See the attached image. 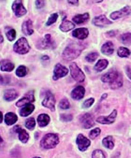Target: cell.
Wrapping results in <instances>:
<instances>
[{
    "instance_id": "6da1fadb",
    "label": "cell",
    "mask_w": 131,
    "mask_h": 158,
    "mask_svg": "<svg viewBox=\"0 0 131 158\" xmlns=\"http://www.w3.org/2000/svg\"><path fill=\"white\" fill-rule=\"evenodd\" d=\"M82 49H83V46L80 44H76V43H72L64 50L63 58L67 61L73 60L81 54Z\"/></svg>"
},
{
    "instance_id": "7a4b0ae2",
    "label": "cell",
    "mask_w": 131,
    "mask_h": 158,
    "mask_svg": "<svg viewBox=\"0 0 131 158\" xmlns=\"http://www.w3.org/2000/svg\"><path fill=\"white\" fill-rule=\"evenodd\" d=\"M59 143V138L56 134L49 133L43 137L40 145L44 149H53Z\"/></svg>"
},
{
    "instance_id": "3957f363",
    "label": "cell",
    "mask_w": 131,
    "mask_h": 158,
    "mask_svg": "<svg viewBox=\"0 0 131 158\" xmlns=\"http://www.w3.org/2000/svg\"><path fill=\"white\" fill-rule=\"evenodd\" d=\"M13 50L20 54H24L29 52L30 46L27 42V40L24 38H21L13 46Z\"/></svg>"
},
{
    "instance_id": "277c9868",
    "label": "cell",
    "mask_w": 131,
    "mask_h": 158,
    "mask_svg": "<svg viewBox=\"0 0 131 158\" xmlns=\"http://www.w3.org/2000/svg\"><path fill=\"white\" fill-rule=\"evenodd\" d=\"M70 74H71V77L77 81H83L84 79H85V76L83 74V72L79 69V67L75 64V63H72L70 67Z\"/></svg>"
},
{
    "instance_id": "5b68a950",
    "label": "cell",
    "mask_w": 131,
    "mask_h": 158,
    "mask_svg": "<svg viewBox=\"0 0 131 158\" xmlns=\"http://www.w3.org/2000/svg\"><path fill=\"white\" fill-rule=\"evenodd\" d=\"M42 105L44 107L50 109L51 110H55V98H54V96L51 92H47L45 98L42 101Z\"/></svg>"
},
{
    "instance_id": "8992f818",
    "label": "cell",
    "mask_w": 131,
    "mask_h": 158,
    "mask_svg": "<svg viewBox=\"0 0 131 158\" xmlns=\"http://www.w3.org/2000/svg\"><path fill=\"white\" fill-rule=\"evenodd\" d=\"M12 10L14 11L17 17H22L26 14V9L23 7L22 0H15L14 3L12 4Z\"/></svg>"
},
{
    "instance_id": "52a82bcc",
    "label": "cell",
    "mask_w": 131,
    "mask_h": 158,
    "mask_svg": "<svg viewBox=\"0 0 131 158\" xmlns=\"http://www.w3.org/2000/svg\"><path fill=\"white\" fill-rule=\"evenodd\" d=\"M35 101V97H34V92L33 91H30L28 92L25 96L20 99L17 103H16V106L17 107H24L25 105L27 104H31L32 102Z\"/></svg>"
},
{
    "instance_id": "ba28073f",
    "label": "cell",
    "mask_w": 131,
    "mask_h": 158,
    "mask_svg": "<svg viewBox=\"0 0 131 158\" xmlns=\"http://www.w3.org/2000/svg\"><path fill=\"white\" fill-rule=\"evenodd\" d=\"M116 115H117V111H116V110H114L109 116L98 117L96 119V122L99 123H102V124H112L115 122Z\"/></svg>"
},
{
    "instance_id": "9c48e42d",
    "label": "cell",
    "mask_w": 131,
    "mask_h": 158,
    "mask_svg": "<svg viewBox=\"0 0 131 158\" xmlns=\"http://www.w3.org/2000/svg\"><path fill=\"white\" fill-rule=\"evenodd\" d=\"M68 73L69 70L67 68H65L61 64H57L54 67V70H53V80H58L62 77H65Z\"/></svg>"
},
{
    "instance_id": "30bf717a",
    "label": "cell",
    "mask_w": 131,
    "mask_h": 158,
    "mask_svg": "<svg viewBox=\"0 0 131 158\" xmlns=\"http://www.w3.org/2000/svg\"><path fill=\"white\" fill-rule=\"evenodd\" d=\"M131 12V8L129 6H125V8L121 9L118 11H114L111 14V19L112 20H117L119 18H123L125 17L127 15H129Z\"/></svg>"
},
{
    "instance_id": "8fae6325",
    "label": "cell",
    "mask_w": 131,
    "mask_h": 158,
    "mask_svg": "<svg viewBox=\"0 0 131 158\" xmlns=\"http://www.w3.org/2000/svg\"><path fill=\"white\" fill-rule=\"evenodd\" d=\"M90 140L88 139H86L83 135H79L77 137V145L79 147V150L81 151H86L88 149V147L90 146Z\"/></svg>"
},
{
    "instance_id": "7c38bea8",
    "label": "cell",
    "mask_w": 131,
    "mask_h": 158,
    "mask_svg": "<svg viewBox=\"0 0 131 158\" xmlns=\"http://www.w3.org/2000/svg\"><path fill=\"white\" fill-rule=\"evenodd\" d=\"M93 23H94V25L98 26V27H104V26L111 24L112 22L110 20H108L105 15H100V16L95 17L93 20Z\"/></svg>"
},
{
    "instance_id": "4fadbf2b",
    "label": "cell",
    "mask_w": 131,
    "mask_h": 158,
    "mask_svg": "<svg viewBox=\"0 0 131 158\" xmlns=\"http://www.w3.org/2000/svg\"><path fill=\"white\" fill-rule=\"evenodd\" d=\"M81 123L83 127L86 129L91 128L94 125V120H93L91 114H89V113H84L83 115L81 116Z\"/></svg>"
},
{
    "instance_id": "5bb4252c",
    "label": "cell",
    "mask_w": 131,
    "mask_h": 158,
    "mask_svg": "<svg viewBox=\"0 0 131 158\" xmlns=\"http://www.w3.org/2000/svg\"><path fill=\"white\" fill-rule=\"evenodd\" d=\"M88 29L86 28H78V29H75L73 32H72V36L76 39H79V40H84L88 37Z\"/></svg>"
},
{
    "instance_id": "9a60e30c",
    "label": "cell",
    "mask_w": 131,
    "mask_h": 158,
    "mask_svg": "<svg viewBox=\"0 0 131 158\" xmlns=\"http://www.w3.org/2000/svg\"><path fill=\"white\" fill-rule=\"evenodd\" d=\"M84 93H85V89L82 86H77L71 92V97H72L73 99L79 100V99H82L84 97Z\"/></svg>"
},
{
    "instance_id": "2e32d148",
    "label": "cell",
    "mask_w": 131,
    "mask_h": 158,
    "mask_svg": "<svg viewBox=\"0 0 131 158\" xmlns=\"http://www.w3.org/2000/svg\"><path fill=\"white\" fill-rule=\"evenodd\" d=\"M118 75H119V72H117L115 70H111L110 72H108V73H106L105 75L102 76L101 81L103 82H109V83H111V82H112L116 79V77Z\"/></svg>"
},
{
    "instance_id": "e0dca14e",
    "label": "cell",
    "mask_w": 131,
    "mask_h": 158,
    "mask_svg": "<svg viewBox=\"0 0 131 158\" xmlns=\"http://www.w3.org/2000/svg\"><path fill=\"white\" fill-rule=\"evenodd\" d=\"M23 32L27 35V36H30L33 34L34 32V29H33V23H32V21L31 20H27L25 21L23 23Z\"/></svg>"
},
{
    "instance_id": "ac0fdd59",
    "label": "cell",
    "mask_w": 131,
    "mask_h": 158,
    "mask_svg": "<svg viewBox=\"0 0 131 158\" xmlns=\"http://www.w3.org/2000/svg\"><path fill=\"white\" fill-rule=\"evenodd\" d=\"M101 52L106 54V55H111L114 52V48H113V44L111 41L106 42L105 44H103V46L101 47Z\"/></svg>"
},
{
    "instance_id": "d6986e66",
    "label": "cell",
    "mask_w": 131,
    "mask_h": 158,
    "mask_svg": "<svg viewBox=\"0 0 131 158\" xmlns=\"http://www.w3.org/2000/svg\"><path fill=\"white\" fill-rule=\"evenodd\" d=\"M18 132V136H19V139L23 142V143H26L27 140L29 139V135L26 131H24L23 129H21L20 126H17L15 128Z\"/></svg>"
},
{
    "instance_id": "ffe728a7",
    "label": "cell",
    "mask_w": 131,
    "mask_h": 158,
    "mask_svg": "<svg viewBox=\"0 0 131 158\" xmlns=\"http://www.w3.org/2000/svg\"><path fill=\"white\" fill-rule=\"evenodd\" d=\"M34 110H35L34 105H33V104H27L20 110V114H21V116L25 117V116H28L29 114H31L33 111H34Z\"/></svg>"
},
{
    "instance_id": "44dd1931",
    "label": "cell",
    "mask_w": 131,
    "mask_h": 158,
    "mask_svg": "<svg viewBox=\"0 0 131 158\" xmlns=\"http://www.w3.org/2000/svg\"><path fill=\"white\" fill-rule=\"evenodd\" d=\"M75 27V24L68 20H64L62 22V23L60 24V29L63 31V32H68V31L73 29Z\"/></svg>"
},
{
    "instance_id": "7402d4cb",
    "label": "cell",
    "mask_w": 131,
    "mask_h": 158,
    "mask_svg": "<svg viewBox=\"0 0 131 158\" xmlns=\"http://www.w3.org/2000/svg\"><path fill=\"white\" fill-rule=\"evenodd\" d=\"M17 92L13 89H10V90H7L5 93H4V98L5 100L7 101H12L14 100L16 98H17Z\"/></svg>"
},
{
    "instance_id": "603a6c76",
    "label": "cell",
    "mask_w": 131,
    "mask_h": 158,
    "mask_svg": "<svg viewBox=\"0 0 131 158\" xmlns=\"http://www.w3.org/2000/svg\"><path fill=\"white\" fill-rule=\"evenodd\" d=\"M89 19V14L88 13H83V14H78L76 16L73 17V22L77 24H81L85 22H87Z\"/></svg>"
},
{
    "instance_id": "cb8c5ba5",
    "label": "cell",
    "mask_w": 131,
    "mask_h": 158,
    "mask_svg": "<svg viewBox=\"0 0 131 158\" xmlns=\"http://www.w3.org/2000/svg\"><path fill=\"white\" fill-rule=\"evenodd\" d=\"M108 64H109V63H108L107 60L101 59V60H99L95 65V71H102V70H104L108 67Z\"/></svg>"
},
{
    "instance_id": "d4e9b609",
    "label": "cell",
    "mask_w": 131,
    "mask_h": 158,
    "mask_svg": "<svg viewBox=\"0 0 131 158\" xmlns=\"http://www.w3.org/2000/svg\"><path fill=\"white\" fill-rule=\"evenodd\" d=\"M53 41H52V39H51V36L48 34L44 37V39L40 41V44H39V48H41V49H46V48H49L51 45H52Z\"/></svg>"
},
{
    "instance_id": "484cf974",
    "label": "cell",
    "mask_w": 131,
    "mask_h": 158,
    "mask_svg": "<svg viewBox=\"0 0 131 158\" xmlns=\"http://www.w3.org/2000/svg\"><path fill=\"white\" fill-rule=\"evenodd\" d=\"M49 122H50L49 115L44 114V113L39 115V117H38V123H39L40 126H41V127H44V126H46L49 123Z\"/></svg>"
},
{
    "instance_id": "4316f807",
    "label": "cell",
    "mask_w": 131,
    "mask_h": 158,
    "mask_svg": "<svg viewBox=\"0 0 131 158\" xmlns=\"http://www.w3.org/2000/svg\"><path fill=\"white\" fill-rule=\"evenodd\" d=\"M17 115L12 113V112H9L6 114L5 116V123L9 125H11V124H14L16 122H17Z\"/></svg>"
},
{
    "instance_id": "83f0119b",
    "label": "cell",
    "mask_w": 131,
    "mask_h": 158,
    "mask_svg": "<svg viewBox=\"0 0 131 158\" xmlns=\"http://www.w3.org/2000/svg\"><path fill=\"white\" fill-rule=\"evenodd\" d=\"M14 69V65L8 60L1 61V70L2 71H11Z\"/></svg>"
},
{
    "instance_id": "f1b7e54d",
    "label": "cell",
    "mask_w": 131,
    "mask_h": 158,
    "mask_svg": "<svg viewBox=\"0 0 131 158\" xmlns=\"http://www.w3.org/2000/svg\"><path fill=\"white\" fill-rule=\"evenodd\" d=\"M110 84H111L112 89H118V88L122 87V85H123V80H122L121 74L119 73V75L116 77V79L112 82H111Z\"/></svg>"
},
{
    "instance_id": "f546056e",
    "label": "cell",
    "mask_w": 131,
    "mask_h": 158,
    "mask_svg": "<svg viewBox=\"0 0 131 158\" xmlns=\"http://www.w3.org/2000/svg\"><path fill=\"white\" fill-rule=\"evenodd\" d=\"M102 143H103V145H104L106 148L111 149V150L113 149V147H114V140H113V138L111 137V136L106 137V138L103 139Z\"/></svg>"
},
{
    "instance_id": "4dcf8cb0",
    "label": "cell",
    "mask_w": 131,
    "mask_h": 158,
    "mask_svg": "<svg viewBox=\"0 0 131 158\" xmlns=\"http://www.w3.org/2000/svg\"><path fill=\"white\" fill-rule=\"evenodd\" d=\"M117 53L120 57H128L130 55V51L127 49V48H125V47H121L118 49L117 51Z\"/></svg>"
},
{
    "instance_id": "1f68e13d",
    "label": "cell",
    "mask_w": 131,
    "mask_h": 158,
    "mask_svg": "<svg viewBox=\"0 0 131 158\" xmlns=\"http://www.w3.org/2000/svg\"><path fill=\"white\" fill-rule=\"evenodd\" d=\"M120 41L124 44H129L131 42V34L130 33H126L124 34L120 37Z\"/></svg>"
},
{
    "instance_id": "d6a6232c",
    "label": "cell",
    "mask_w": 131,
    "mask_h": 158,
    "mask_svg": "<svg viewBox=\"0 0 131 158\" xmlns=\"http://www.w3.org/2000/svg\"><path fill=\"white\" fill-rule=\"evenodd\" d=\"M35 125H36V121H35L34 118H29L28 120H26V122H25V126H26V128L32 130V129H34Z\"/></svg>"
},
{
    "instance_id": "836d02e7",
    "label": "cell",
    "mask_w": 131,
    "mask_h": 158,
    "mask_svg": "<svg viewBox=\"0 0 131 158\" xmlns=\"http://www.w3.org/2000/svg\"><path fill=\"white\" fill-rule=\"evenodd\" d=\"M27 73V69L23 66H20L16 70V75L18 77H24Z\"/></svg>"
},
{
    "instance_id": "e575fe53",
    "label": "cell",
    "mask_w": 131,
    "mask_h": 158,
    "mask_svg": "<svg viewBox=\"0 0 131 158\" xmlns=\"http://www.w3.org/2000/svg\"><path fill=\"white\" fill-rule=\"evenodd\" d=\"M7 38L10 41H13L16 38V32L14 29H10L7 31Z\"/></svg>"
},
{
    "instance_id": "d590c367",
    "label": "cell",
    "mask_w": 131,
    "mask_h": 158,
    "mask_svg": "<svg viewBox=\"0 0 131 158\" xmlns=\"http://www.w3.org/2000/svg\"><path fill=\"white\" fill-rule=\"evenodd\" d=\"M92 158H106V157H105V154H104V152L102 151L95 150V151L93 152Z\"/></svg>"
},
{
    "instance_id": "8d00e7d4",
    "label": "cell",
    "mask_w": 131,
    "mask_h": 158,
    "mask_svg": "<svg viewBox=\"0 0 131 158\" xmlns=\"http://www.w3.org/2000/svg\"><path fill=\"white\" fill-rule=\"evenodd\" d=\"M59 107L62 110H68V109H70V102H69L68 99H62L61 102L59 103Z\"/></svg>"
},
{
    "instance_id": "74e56055",
    "label": "cell",
    "mask_w": 131,
    "mask_h": 158,
    "mask_svg": "<svg viewBox=\"0 0 131 158\" xmlns=\"http://www.w3.org/2000/svg\"><path fill=\"white\" fill-rule=\"evenodd\" d=\"M57 18H58V14H57V13H53V14H52V15L50 16L49 20L47 21L46 25H47V26H49V25H51V24L54 23L57 21Z\"/></svg>"
},
{
    "instance_id": "f35d334b",
    "label": "cell",
    "mask_w": 131,
    "mask_h": 158,
    "mask_svg": "<svg viewBox=\"0 0 131 158\" xmlns=\"http://www.w3.org/2000/svg\"><path fill=\"white\" fill-rule=\"evenodd\" d=\"M97 57H98V54H97L96 52H92V53H89V54L86 56V61L92 63V62L95 61V60L97 59Z\"/></svg>"
},
{
    "instance_id": "ab89813d",
    "label": "cell",
    "mask_w": 131,
    "mask_h": 158,
    "mask_svg": "<svg viewBox=\"0 0 131 158\" xmlns=\"http://www.w3.org/2000/svg\"><path fill=\"white\" fill-rule=\"evenodd\" d=\"M100 129L99 128H95V129H93L91 132H90V134H89V136H90V138L91 139H95L96 137H98L100 135Z\"/></svg>"
},
{
    "instance_id": "60d3db41",
    "label": "cell",
    "mask_w": 131,
    "mask_h": 158,
    "mask_svg": "<svg viewBox=\"0 0 131 158\" xmlns=\"http://www.w3.org/2000/svg\"><path fill=\"white\" fill-rule=\"evenodd\" d=\"M94 102H95L94 98H89V99H87V100L83 103L82 107H83V108H90V107L94 104Z\"/></svg>"
},
{
    "instance_id": "b9f144b4",
    "label": "cell",
    "mask_w": 131,
    "mask_h": 158,
    "mask_svg": "<svg viewBox=\"0 0 131 158\" xmlns=\"http://www.w3.org/2000/svg\"><path fill=\"white\" fill-rule=\"evenodd\" d=\"M45 5V0H36V7L38 9H42Z\"/></svg>"
},
{
    "instance_id": "7bdbcfd3",
    "label": "cell",
    "mask_w": 131,
    "mask_h": 158,
    "mask_svg": "<svg viewBox=\"0 0 131 158\" xmlns=\"http://www.w3.org/2000/svg\"><path fill=\"white\" fill-rule=\"evenodd\" d=\"M61 119L63 121H71L72 120V116L69 115V114H64V115L61 116Z\"/></svg>"
},
{
    "instance_id": "ee69618b",
    "label": "cell",
    "mask_w": 131,
    "mask_h": 158,
    "mask_svg": "<svg viewBox=\"0 0 131 158\" xmlns=\"http://www.w3.org/2000/svg\"><path fill=\"white\" fill-rule=\"evenodd\" d=\"M68 2L71 5H78L79 4V0H68Z\"/></svg>"
},
{
    "instance_id": "f6af8a7d",
    "label": "cell",
    "mask_w": 131,
    "mask_h": 158,
    "mask_svg": "<svg viewBox=\"0 0 131 158\" xmlns=\"http://www.w3.org/2000/svg\"><path fill=\"white\" fill-rule=\"evenodd\" d=\"M126 75L128 76V78L131 81V69L129 67H126Z\"/></svg>"
},
{
    "instance_id": "bcb514c9",
    "label": "cell",
    "mask_w": 131,
    "mask_h": 158,
    "mask_svg": "<svg viewBox=\"0 0 131 158\" xmlns=\"http://www.w3.org/2000/svg\"><path fill=\"white\" fill-rule=\"evenodd\" d=\"M2 121H3V114H2L1 111H0V123H2Z\"/></svg>"
},
{
    "instance_id": "7dc6e473",
    "label": "cell",
    "mask_w": 131,
    "mask_h": 158,
    "mask_svg": "<svg viewBox=\"0 0 131 158\" xmlns=\"http://www.w3.org/2000/svg\"><path fill=\"white\" fill-rule=\"evenodd\" d=\"M1 42H3V37H2L1 33H0V43H1Z\"/></svg>"
},
{
    "instance_id": "c3c4849f",
    "label": "cell",
    "mask_w": 131,
    "mask_h": 158,
    "mask_svg": "<svg viewBox=\"0 0 131 158\" xmlns=\"http://www.w3.org/2000/svg\"><path fill=\"white\" fill-rule=\"evenodd\" d=\"M3 81V78H2V76H0V83H1Z\"/></svg>"
},
{
    "instance_id": "681fc988",
    "label": "cell",
    "mask_w": 131,
    "mask_h": 158,
    "mask_svg": "<svg viewBox=\"0 0 131 158\" xmlns=\"http://www.w3.org/2000/svg\"><path fill=\"white\" fill-rule=\"evenodd\" d=\"M101 1H103V0H95V2H97V3H100Z\"/></svg>"
},
{
    "instance_id": "f907efd6",
    "label": "cell",
    "mask_w": 131,
    "mask_h": 158,
    "mask_svg": "<svg viewBox=\"0 0 131 158\" xmlns=\"http://www.w3.org/2000/svg\"><path fill=\"white\" fill-rule=\"evenodd\" d=\"M42 59H44V60H45V59H49V57H48V56H43Z\"/></svg>"
},
{
    "instance_id": "816d5d0a",
    "label": "cell",
    "mask_w": 131,
    "mask_h": 158,
    "mask_svg": "<svg viewBox=\"0 0 131 158\" xmlns=\"http://www.w3.org/2000/svg\"><path fill=\"white\" fill-rule=\"evenodd\" d=\"M1 143H2V138H1V136H0V145H1Z\"/></svg>"
},
{
    "instance_id": "f5cc1de1",
    "label": "cell",
    "mask_w": 131,
    "mask_h": 158,
    "mask_svg": "<svg viewBox=\"0 0 131 158\" xmlns=\"http://www.w3.org/2000/svg\"><path fill=\"white\" fill-rule=\"evenodd\" d=\"M34 158H40V157H34Z\"/></svg>"
}]
</instances>
